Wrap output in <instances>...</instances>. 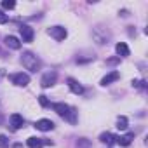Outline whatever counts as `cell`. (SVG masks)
I'll return each instance as SVG.
<instances>
[{"label": "cell", "mask_w": 148, "mask_h": 148, "mask_svg": "<svg viewBox=\"0 0 148 148\" xmlns=\"http://www.w3.org/2000/svg\"><path fill=\"white\" fill-rule=\"evenodd\" d=\"M52 110H54L59 117L66 119L70 124H75V122H77V110L71 108V106H68L66 103H54V105H52Z\"/></svg>", "instance_id": "obj_1"}, {"label": "cell", "mask_w": 148, "mask_h": 148, "mask_svg": "<svg viewBox=\"0 0 148 148\" xmlns=\"http://www.w3.org/2000/svg\"><path fill=\"white\" fill-rule=\"evenodd\" d=\"M21 63L30 71H38L40 70V61H38V58L33 52H23L21 54Z\"/></svg>", "instance_id": "obj_2"}, {"label": "cell", "mask_w": 148, "mask_h": 148, "mask_svg": "<svg viewBox=\"0 0 148 148\" xmlns=\"http://www.w3.org/2000/svg\"><path fill=\"white\" fill-rule=\"evenodd\" d=\"M47 33H49L54 40H58V42L64 40V38H66V35H68V32H66V28H64V26H51V28L47 30Z\"/></svg>", "instance_id": "obj_3"}, {"label": "cell", "mask_w": 148, "mask_h": 148, "mask_svg": "<svg viewBox=\"0 0 148 148\" xmlns=\"http://www.w3.org/2000/svg\"><path fill=\"white\" fill-rule=\"evenodd\" d=\"M56 79H58V75L54 71H47L45 75L42 77V80H40V86L44 87V89H47V87H52L54 84H56Z\"/></svg>", "instance_id": "obj_4"}, {"label": "cell", "mask_w": 148, "mask_h": 148, "mask_svg": "<svg viewBox=\"0 0 148 148\" xmlns=\"http://www.w3.org/2000/svg\"><path fill=\"white\" fill-rule=\"evenodd\" d=\"M11 80H12V84L19 86V87H25V86L30 84V77L26 75V73H23V71H21V73H16V75H12Z\"/></svg>", "instance_id": "obj_5"}, {"label": "cell", "mask_w": 148, "mask_h": 148, "mask_svg": "<svg viewBox=\"0 0 148 148\" xmlns=\"http://www.w3.org/2000/svg\"><path fill=\"white\" fill-rule=\"evenodd\" d=\"M19 33H21V38H23V42H32V40H33V35H35L33 28H32V26H28V25H21V28H19Z\"/></svg>", "instance_id": "obj_6"}, {"label": "cell", "mask_w": 148, "mask_h": 148, "mask_svg": "<svg viewBox=\"0 0 148 148\" xmlns=\"http://www.w3.org/2000/svg\"><path fill=\"white\" fill-rule=\"evenodd\" d=\"M35 127L38 129V131H52L54 129V122L52 120H49V119H40V120H37L35 122Z\"/></svg>", "instance_id": "obj_7"}, {"label": "cell", "mask_w": 148, "mask_h": 148, "mask_svg": "<svg viewBox=\"0 0 148 148\" xmlns=\"http://www.w3.org/2000/svg\"><path fill=\"white\" fill-rule=\"evenodd\" d=\"M119 79H120V73L119 71H110L108 75H105L101 79V86H110L112 82H117Z\"/></svg>", "instance_id": "obj_8"}, {"label": "cell", "mask_w": 148, "mask_h": 148, "mask_svg": "<svg viewBox=\"0 0 148 148\" xmlns=\"http://www.w3.org/2000/svg\"><path fill=\"white\" fill-rule=\"evenodd\" d=\"M66 82H68V87H70V91H71L73 94H82V92H84V87H82L75 79H68Z\"/></svg>", "instance_id": "obj_9"}, {"label": "cell", "mask_w": 148, "mask_h": 148, "mask_svg": "<svg viewBox=\"0 0 148 148\" xmlns=\"http://www.w3.org/2000/svg\"><path fill=\"white\" fill-rule=\"evenodd\" d=\"M99 141H101V143H105L106 146H112V145H115V143H117V136H113L112 132H103V134L99 136Z\"/></svg>", "instance_id": "obj_10"}, {"label": "cell", "mask_w": 148, "mask_h": 148, "mask_svg": "<svg viewBox=\"0 0 148 148\" xmlns=\"http://www.w3.org/2000/svg\"><path fill=\"white\" fill-rule=\"evenodd\" d=\"M23 124H25V120H23V117L19 115V113H12L11 115V125H12V129H21L23 127Z\"/></svg>", "instance_id": "obj_11"}, {"label": "cell", "mask_w": 148, "mask_h": 148, "mask_svg": "<svg viewBox=\"0 0 148 148\" xmlns=\"http://www.w3.org/2000/svg\"><path fill=\"white\" fill-rule=\"evenodd\" d=\"M5 45L11 47V49H14V51H18V49L21 47V42H19V38H16V37H12V35H7V37H5Z\"/></svg>", "instance_id": "obj_12"}, {"label": "cell", "mask_w": 148, "mask_h": 148, "mask_svg": "<svg viewBox=\"0 0 148 148\" xmlns=\"http://www.w3.org/2000/svg\"><path fill=\"white\" fill-rule=\"evenodd\" d=\"M132 139H134V132H127V134H124V136H119V138H117V143H119L120 146H129Z\"/></svg>", "instance_id": "obj_13"}, {"label": "cell", "mask_w": 148, "mask_h": 148, "mask_svg": "<svg viewBox=\"0 0 148 148\" xmlns=\"http://www.w3.org/2000/svg\"><path fill=\"white\" fill-rule=\"evenodd\" d=\"M115 51H117V54H119L120 58L129 56V47H127V44H124V42H119V44L115 45Z\"/></svg>", "instance_id": "obj_14"}, {"label": "cell", "mask_w": 148, "mask_h": 148, "mask_svg": "<svg viewBox=\"0 0 148 148\" xmlns=\"http://www.w3.org/2000/svg\"><path fill=\"white\" fill-rule=\"evenodd\" d=\"M28 146L30 148H42L44 146V141L40 139V138H35V136H32V138H28Z\"/></svg>", "instance_id": "obj_15"}, {"label": "cell", "mask_w": 148, "mask_h": 148, "mask_svg": "<svg viewBox=\"0 0 148 148\" xmlns=\"http://www.w3.org/2000/svg\"><path fill=\"white\" fill-rule=\"evenodd\" d=\"M117 127H119L120 131H125V129H127V119H125V117H119V119H117Z\"/></svg>", "instance_id": "obj_16"}, {"label": "cell", "mask_w": 148, "mask_h": 148, "mask_svg": "<svg viewBox=\"0 0 148 148\" xmlns=\"http://www.w3.org/2000/svg\"><path fill=\"white\" fill-rule=\"evenodd\" d=\"M2 7H4V9H14V7H16V2H12V0H4V2H2Z\"/></svg>", "instance_id": "obj_17"}, {"label": "cell", "mask_w": 148, "mask_h": 148, "mask_svg": "<svg viewBox=\"0 0 148 148\" xmlns=\"http://www.w3.org/2000/svg\"><path fill=\"white\" fill-rule=\"evenodd\" d=\"M7 146H9V139H7V136L0 134V148H7Z\"/></svg>", "instance_id": "obj_18"}, {"label": "cell", "mask_w": 148, "mask_h": 148, "mask_svg": "<svg viewBox=\"0 0 148 148\" xmlns=\"http://www.w3.org/2000/svg\"><path fill=\"white\" fill-rule=\"evenodd\" d=\"M38 101H40L42 106H49V99H47V96H38Z\"/></svg>", "instance_id": "obj_19"}, {"label": "cell", "mask_w": 148, "mask_h": 148, "mask_svg": "<svg viewBox=\"0 0 148 148\" xmlns=\"http://www.w3.org/2000/svg\"><path fill=\"white\" fill-rule=\"evenodd\" d=\"M132 86H134V87L143 89V87H145V80H132Z\"/></svg>", "instance_id": "obj_20"}, {"label": "cell", "mask_w": 148, "mask_h": 148, "mask_svg": "<svg viewBox=\"0 0 148 148\" xmlns=\"http://www.w3.org/2000/svg\"><path fill=\"white\" fill-rule=\"evenodd\" d=\"M7 23V14H4V11H0V25Z\"/></svg>", "instance_id": "obj_21"}]
</instances>
